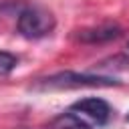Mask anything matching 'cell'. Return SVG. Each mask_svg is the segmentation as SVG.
I'll list each match as a JSON object with an SVG mask.
<instances>
[{
  "mask_svg": "<svg viewBox=\"0 0 129 129\" xmlns=\"http://www.w3.org/2000/svg\"><path fill=\"white\" fill-rule=\"evenodd\" d=\"M111 75H93V73H75V71H60L50 77L38 79L34 89H81V87H119Z\"/></svg>",
  "mask_w": 129,
  "mask_h": 129,
  "instance_id": "6da1fadb",
  "label": "cell"
},
{
  "mask_svg": "<svg viewBox=\"0 0 129 129\" xmlns=\"http://www.w3.org/2000/svg\"><path fill=\"white\" fill-rule=\"evenodd\" d=\"M56 26V18L50 10L34 4H24V8L16 14V30L30 40L48 36Z\"/></svg>",
  "mask_w": 129,
  "mask_h": 129,
  "instance_id": "7a4b0ae2",
  "label": "cell"
},
{
  "mask_svg": "<svg viewBox=\"0 0 129 129\" xmlns=\"http://www.w3.org/2000/svg\"><path fill=\"white\" fill-rule=\"evenodd\" d=\"M123 34V28L115 22H105L99 26H89V28H81L77 30L75 38L83 44H105L111 42L115 38H119Z\"/></svg>",
  "mask_w": 129,
  "mask_h": 129,
  "instance_id": "3957f363",
  "label": "cell"
},
{
  "mask_svg": "<svg viewBox=\"0 0 129 129\" xmlns=\"http://www.w3.org/2000/svg\"><path fill=\"white\" fill-rule=\"evenodd\" d=\"M71 109L77 111V113L87 115V117L93 119L97 125L107 123L109 117H111V107H109V103H107L105 99H99V97H87V99H81V101L73 103Z\"/></svg>",
  "mask_w": 129,
  "mask_h": 129,
  "instance_id": "277c9868",
  "label": "cell"
},
{
  "mask_svg": "<svg viewBox=\"0 0 129 129\" xmlns=\"http://www.w3.org/2000/svg\"><path fill=\"white\" fill-rule=\"evenodd\" d=\"M46 129H91V127L75 113H60L48 123Z\"/></svg>",
  "mask_w": 129,
  "mask_h": 129,
  "instance_id": "5b68a950",
  "label": "cell"
},
{
  "mask_svg": "<svg viewBox=\"0 0 129 129\" xmlns=\"http://www.w3.org/2000/svg\"><path fill=\"white\" fill-rule=\"evenodd\" d=\"M99 71H129V56L127 54H113L109 58H103L99 64H95Z\"/></svg>",
  "mask_w": 129,
  "mask_h": 129,
  "instance_id": "8992f818",
  "label": "cell"
},
{
  "mask_svg": "<svg viewBox=\"0 0 129 129\" xmlns=\"http://www.w3.org/2000/svg\"><path fill=\"white\" fill-rule=\"evenodd\" d=\"M16 64H18L16 54H12V52H8V50H0V77L12 73V71L16 69Z\"/></svg>",
  "mask_w": 129,
  "mask_h": 129,
  "instance_id": "52a82bcc",
  "label": "cell"
},
{
  "mask_svg": "<svg viewBox=\"0 0 129 129\" xmlns=\"http://www.w3.org/2000/svg\"><path fill=\"white\" fill-rule=\"evenodd\" d=\"M24 8V2L22 0H0V16H6V14H12V12H20Z\"/></svg>",
  "mask_w": 129,
  "mask_h": 129,
  "instance_id": "ba28073f",
  "label": "cell"
},
{
  "mask_svg": "<svg viewBox=\"0 0 129 129\" xmlns=\"http://www.w3.org/2000/svg\"><path fill=\"white\" fill-rule=\"evenodd\" d=\"M125 121H127V123H129V113H127V115H125Z\"/></svg>",
  "mask_w": 129,
  "mask_h": 129,
  "instance_id": "9c48e42d",
  "label": "cell"
},
{
  "mask_svg": "<svg viewBox=\"0 0 129 129\" xmlns=\"http://www.w3.org/2000/svg\"><path fill=\"white\" fill-rule=\"evenodd\" d=\"M127 46H129V44H127Z\"/></svg>",
  "mask_w": 129,
  "mask_h": 129,
  "instance_id": "30bf717a",
  "label": "cell"
}]
</instances>
